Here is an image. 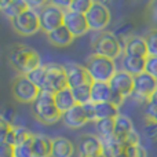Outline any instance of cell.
Masks as SVG:
<instances>
[{"instance_id":"cell-1","label":"cell","mask_w":157,"mask_h":157,"mask_svg":"<svg viewBox=\"0 0 157 157\" xmlns=\"http://www.w3.org/2000/svg\"><path fill=\"white\" fill-rule=\"evenodd\" d=\"M8 65L18 75L28 76L41 66V58L36 50L26 44L14 43L7 48Z\"/></svg>"},{"instance_id":"cell-2","label":"cell","mask_w":157,"mask_h":157,"mask_svg":"<svg viewBox=\"0 0 157 157\" xmlns=\"http://www.w3.org/2000/svg\"><path fill=\"white\" fill-rule=\"evenodd\" d=\"M32 114L40 124L52 125L62 120L63 114L57 108V103L54 99V94L41 90L39 97L32 103Z\"/></svg>"},{"instance_id":"cell-3","label":"cell","mask_w":157,"mask_h":157,"mask_svg":"<svg viewBox=\"0 0 157 157\" xmlns=\"http://www.w3.org/2000/svg\"><path fill=\"white\" fill-rule=\"evenodd\" d=\"M84 66L87 68L92 80L99 81V83H110V80L117 72L114 59L97 54L90 55Z\"/></svg>"},{"instance_id":"cell-4","label":"cell","mask_w":157,"mask_h":157,"mask_svg":"<svg viewBox=\"0 0 157 157\" xmlns=\"http://www.w3.org/2000/svg\"><path fill=\"white\" fill-rule=\"evenodd\" d=\"M91 47L94 54L102 55L110 59H116L123 52L121 43L117 39V36L113 32H108V30L97 33L95 37L92 39Z\"/></svg>"},{"instance_id":"cell-5","label":"cell","mask_w":157,"mask_h":157,"mask_svg":"<svg viewBox=\"0 0 157 157\" xmlns=\"http://www.w3.org/2000/svg\"><path fill=\"white\" fill-rule=\"evenodd\" d=\"M112 90V99L110 102L114 103L116 106L121 105L125 98L131 97L134 92V76L127 73L125 71L120 69L116 72V75L109 83Z\"/></svg>"},{"instance_id":"cell-6","label":"cell","mask_w":157,"mask_h":157,"mask_svg":"<svg viewBox=\"0 0 157 157\" xmlns=\"http://www.w3.org/2000/svg\"><path fill=\"white\" fill-rule=\"evenodd\" d=\"M40 91L41 90L24 75H17L11 83V95L17 102L21 103H33Z\"/></svg>"},{"instance_id":"cell-7","label":"cell","mask_w":157,"mask_h":157,"mask_svg":"<svg viewBox=\"0 0 157 157\" xmlns=\"http://www.w3.org/2000/svg\"><path fill=\"white\" fill-rule=\"evenodd\" d=\"M39 18H40L41 30L44 33L52 32V30L63 26L65 10L61 8L55 2H47V4L39 13Z\"/></svg>"},{"instance_id":"cell-8","label":"cell","mask_w":157,"mask_h":157,"mask_svg":"<svg viewBox=\"0 0 157 157\" xmlns=\"http://www.w3.org/2000/svg\"><path fill=\"white\" fill-rule=\"evenodd\" d=\"M43 66H44V72H46L44 84L43 88H41L43 91H48L51 94H55V92L69 87L63 65H59V63H44Z\"/></svg>"},{"instance_id":"cell-9","label":"cell","mask_w":157,"mask_h":157,"mask_svg":"<svg viewBox=\"0 0 157 157\" xmlns=\"http://www.w3.org/2000/svg\"><path fill=\"white\" fill-rule=\"evenodd\" d=\"M157 90V80L152 77L149 73L144 72V73L138 75L134 77V92L131 95L134 101L139 103H149L152 95Z\"/></svg>"},{"instance_id":"cell-10","label":"cell","mask_w":157,"mask_h":157,"mask_svg":"<svg viewBox=\"0 0 157 157\" xmlns=\"http://www.w3.org/2000/svg\"><path fill=\"white\" fill-rule=\"evenodd\" d=\"M10 22L14 32L18 33L19 36H33L39 30H41L39 14L30 10V8L28 11H25L24 14H21L19 17L11 19Z\"/></svg>"},{"instance_id":"cell-11","label":"cell","mask_w":157,"mask_h":157,"mask_svg":"<svg viewBox=\"0 0 157 157\" xmlns=\"http://www.w3.org/2000/svg\"><path fill=\"white\" fill-rule=\"evenodd\" d=\"M86 17H87L90 30H94V32H98V33L105 32L108 25L110 24V18H112L109 8L101 2L92 3L91 8L86 14Z\"/></svg>"},{"instance_id":"cell-12","label":"cell","mask_w":157,"mask_h":157,"mask_svg":"<svg viewBox=\"0 0 157 157\" xmlns=\"http://www.w3.org/2000/svg\"><path fill=\"white\" fill-rule=\"evenodd\" d=\"M103 153L102 141L94 134H83L77 141L78 157H95Z\"/></svg>"},{"instance_id":"cell-13","label":"cell","mask_w":157,"mask_h":157,"mask_svg":"<svg viewBox=\"0 0 157 157\" xmlns=\"http://www.w3.org/2000/svg\"><path fill=\"white\" fill-rule=\"evenodd\" d=\"M63 68H65L66 77H68L69 88H76V87L86 86V84L91 86L94 83L86 66L78 65V63H66L63 65Z\"/></svg>"},{"instance_id":"cell-14","label":"cell","mask_w":157,"mask_h":157,"mask_svg":"<svg viewBox=\"0 0 157 157\" xmlns=\"http://www.w3.org/2000/svg\"><path fill=\"white\" fill-rule=\"evenodd\" d=\"M63 26H65L66 29L75 36V37L86 35V33L90 30L86 14L75 13V11H71V10H65Z\"/></svg>"},{"instance_id":"cell-15","label":"cell","mask_w":157,"mask_h":157,"mask_svg":"<svg viewBox=\"0 0 157 157\" xmlns=\"http://www.w3.org/2000/svg\"><path fill=\"white\" fill-rule=\"evenodd\" d=\"M123 47V55H131V57H139V58H147V46L144 36L138 35H130L121 41Z\"/></svg>"},{"instance_id":"cell-16","label":"cell","mask_w":157,"mask_h":157,"mask_svg":"<svg viewBox=\"0 0 157 157\" xmlns=\"http://www.w3.org/2000/svg\"><path fill=\"white\" fill-rule=\"evenodd\" d=\"M62 121L66 127L73 128V130H77V128H81L83 125H86L88 121V117L86 114V110H84L83 105H75L73 108H71L68 112H65L62 116Z\"/></svg>"},{"instance_id":"cell-17","label":"cell","mask_w":157,"mask_h":157,"mask_svg":"<svg viewBox=\"0 0 157 157\" xmlns=\"http://www.w3.org/2000/svg\"><path fill=\"white\" fill-rule=\"evenodd\" d=\"M32 157H52V139L43 134H35L32 139Z\"/></svg>"},{"instance_id":"cell-18","label":"cell","mask_w":157,"mask_h":157,"mask_svg":"<svg viewBox=\"0 0 157 157\" xmlns=\"http://www.w3.org/2000/svg\"><path fill=\"white\" fill-rule=\"evenodd\" d=\"M29 8V4L25 0H4L0 3V10L10 21L24 14Z\"/></svg>"},{"instance_id":"cell-19","label":"cell","mask_w":157,"mask_h":157,"mask_svg":"<svg viewBox=\"0 0 157 157\" xmlns=\"http://www.w3.org/2000/svg\"><path fill=\"white\" fill-rule=\"evenodd\" d=\"M134 131L135 130H134V124L131 121V119L120 113L114 120V138L120 144H123Z\"/></svg>"},{"instance_id":"cell-20","label":"cell","mask_w":157,"mask_h":157,"mask_svg":"<svg viewBox=\"0 0 157 157\" xmlns=\"http://www.w3.org/2000/svg\"><path fill=\"white\" fill-rule=\"evenodd\" d=\"M46 37L50 41V44H52L54 47H68L76 39L65 26H61L52 32L46 33Z\"/></svg>"},{"instance_id":"cell-21","label":"cell","mask_w":157,"mask_h":157,"mask_svg":"<svg viewBox=\"0 0 157 157\" xmlns=\"http://www.w3.org/2000/svg\"><path fill=\"white\" fill-rule=\"evenodd\" d=\"M146 66V58L131 57V55H121V69L130 73L131 76H138L144 73Z\"/></svg>"},{"instance_id":"cell-22","label":"cell","mask_w":157,"mask_h":157,"mask_svg":"<svg viewBox=\"0 0 157 157\" xmlns=\"http://www.w3.org/2000/svg\"><path fill=\"white\" fill-rule=\"evenodd\" d=\"M76 147L65 136H55L52 139V157H72Z\"/></svg>"},{"instance_id":"cell-23","label":"cell","mask_w":157,"mask_h":157,"mask_svg":"<svg viewBox=\"0 0 157 157\" xmlns=\"http://www.w3.org/2000/svg\"><path fill=\"white\" fill-rule=\"evenodd\" d=\"M110 99H112V90L109 83L94 81L91 86V102L102 103V102H110Z\"/></svg>"},{"instance_id":"cell-24","label":"cell","mask_w":157,"mask_h":157,"mask_svg":"<svg viewBox=\"0 0 157 157\" xmlns=\"http://www.w3.org/2000/svg\"><path fill=\"white\" fill-rule=\"evenodd\" d=\"M54 99H55V103H57V108L59 109V112L62 114L76 105V101H75L72 88H69V87H66V88H63V90H61V91L55 92V94H54Z\"/></svg>"},{"instance_id":"cell-25","label":"cell","mask_w":157,"mask_h":157,"mask_svg":"<svg viewBox=\"0 0 157 157\" xmlns=\"http://www.w3.org/2000/svg\"><path fill=\"white\" fill-rule=\"evenodd\" d=\"M120 114L119 106L112 102L95 103V121L102 119H116Z\"/></svg>"},{"instance_id":"cell-26","label":"cell","mask_w":157,"mask_h":157,"mask_svg":"<svg viewBox=\"0 0 157 157\" xmlns=\"http://www.w3.org/2000/svg\"><path fill=\"white\" fill-rule=\"evenodd\" d=\"M114 120L116 119H102L95 121V130L101 139L114 136Z\"/></svg>"},{"instance_id":"cell-27","label":"cell","mask_w":157,"mask_h":157,"mask_svg":"<svg viewBox=\"0 0 157 157\" xmlns=\"http://www.w3.org/2000/svg\"><path fill=\"white\" fill-rule=\"evenodd\" d=\"M91 86L86 84V86L72 88V92H73L75 101H76L77 105H86V103L91 102Z\"/></svg>"},{"instance_id":"cell-28","label":"cell","mask_w":157,"mask_h":157,"mask_svg":"<svg viewBox=\"0 0 157 157\" xmlns=\"http://www.w3.org/2000/svg\"><path fill=\"white\" fill-rule=\"evenodd\" d=\"M33 135L35 134L30 132L28 128L22 127V125H14V142H15V147L25 144L26 141H29Z\"/></svg>"},{"instance_id":"cell-29","label":"cell","mask_w":157,"mask_h":157,"mask_svg":"<svg viewBox=\"0 0 157 157\" xmlns=\"http://www.w3.org/2000/svg\"><path fill=\"white\" fill-rule=\"evenodd\" d=\"M147 46V52L152 57H157V28H152L144 36Z\"/></svg>"},{"instance_id":"cell-30","label":"cell","mask_w":157,"mask_h":157,"mask_svg":"<svg viewBox=\"0 0 157 157\" xmlns=\"http://www.w3.org/2000/svg\"><path fill=\"white\" fill-rule=\"evenodd\" d=\"M144 134L149 141H157V121L144 116Z\"/></svg>"},{"instance_id":"cell-31","label":"cell","mask_w":157,"mask_h":157,"mask_svg":"<svg viewBox=\"0 0 157 157\" xmlns=\"http://www.w3.org/2000/svg\"><path fill=\"white\" fill-rule=\"evenodd\" d=\"M92 0H73L71 2L68 10L75 11V13H80V14H87L88 10L91 8L92 6Z\"/></svg>"},{"instance_id":"cell-32","label":"cell","mask_w":157,"mask_h":157,"mask_svg":"<svg viewBox=\"0 0 157 157\" xmlns=\"http://www.w3.org/2000/svg\"><path fill=\"white\" fill-rule=\"evenodd\" d=\"M28 77H29L30 81H33V83L36 84V86L39 87V88H43V84H44V77H46V72H44V66L41 65L40 68H37L36 71H33L32 73L28 75Z\"/></svg>"},{"instance_id":"cell-33","label":"cell","mask_w":157,"mask_h":157,"mask_svg":"<svg viewBox=\"0 0 157 157\" xmlns=\"http://www.w3.org/2000/svg\"><path fill=\"white\" fill-rule=\"evenodd\" d=\"M32 139L33 136L26 141L25 144L19 145L14 149V153H15V157H32Z\"/></svg>"},{"instance_id":"cell-34","label":"cell","mask_w":157,"mask_h":157,"mask_svg":"<svg viewBox=\"0 0 157 157\" xmlns=\"http://www.w3.org/2000/svg\"><path fill=\"white\" fill-rule=\"evenodd\" d=\"M128 157H147V153L142 145H132V146H124Z\"/></svg>"},{"instance_id":"cell-35","label":"cell","mask_w":157,"mask_h":157,"mask_svg":"<svg viewBox=\"0 0 157 157\" xmlns=\"http://www.w3.org/2000/svg\"><path fill=\"white\" fill-rule=\"evenodd\" d=\"M145 72L149 73L152 77H155L157 80V57H149L146 58V66H145Z\"/></svg>"},{"instance_id":"cell-36","label":"cell","mask_w":157,"mask_h":157,"mask_svg":"<svg viewBox=\"0 0 157 157\" xmlns=\"http://www.w3.org/2000/svg\"><path fill=\"white\" fill-rule=\"evenodd\" d=\"M13 127H14V125L11 124V123H8L7 120H4V119L0 120V142L6 138V135L10 132Z\"/></svg>"},{"instance_id":"cell-37","label":"cell","mask_w":157,"mask_h":157,"mask_svg":"<svg viewBox=\"0 0 157 157\" xmlns=\"http://www.w3.org/2000/svg\"><path fill=\"white\" fill-rule=\"evenodd\" d=\"M145 117H149V119H153L157 121V103H152L149 102L146 105V109H145Z\"/></svg>"},{"instance_id":"cell-38","label":"cell","mask_w":157,"mask_h":157,"mask_svg":"<svg viewBox=\"0 0 157 157\" xmlns=\"http://www.w3.org/2000/svg\"><path fill=\"white\" fill-rule=\"evenodd\" d=\"M84 106V110H86V114L88 117V121H94L95 123V103L88 102L86 103Z\"/></svg>"},{"instance_id":"cell-39","label":"cell","mask_w":157,"mask_h":157,"mask_svg":"<svg viewBox=\"0 0 157 157\" xmlns=\"http://www.w3.org/2000/svg\"><path fill=\"white\" fill-rule=\"evenodd\" d=\"M14 149H15V147H13V146L0 145V157H15Z\"/></svg>"},{"instance_id":"cell-40","label":"cell","mask_w":157,"mask_h":157,"mask_svg":"<svg viewBox=\"0 0 157 157\" xmlns=\"http://www.w3.org/2000/svg\"><path fill=\"white\" fill-rule=\"evenodd\" d=\"M147 14L153 22H157V2H150L147 6Z\"/></svg>"},{"instance_id":"cell-41","label":"cell","mask_w":157,"mask_h":157,"mask_svg":"<svg viewBox=\"0 0 157 157\" xmlns=\"http://www.w3.org/2000/svg\"><path fill=\"white\" fill-rule=\"evenodd\" d=\"M149 102H152V103H157V90H156V92L152 95V98H150V101Z\"/></svg>"},{"instance_id":"cell-42","label":"cell","mask_w":157,"mask_h":157,"mask_svg":"<svg viewBox=\"0 0 157 157\" xmlns=\"http://www.w3.org/2000/svg\"><path fill=\"white\" fill-rule=\"evenodd\" d=\"M95 157H106L105 155H103V153H102V155H98V156H95Z\"/></svg>"}]
</instances>
